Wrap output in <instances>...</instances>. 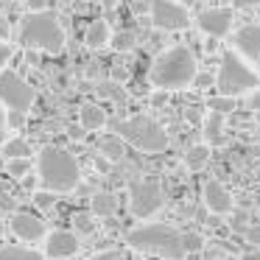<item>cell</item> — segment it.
<instances>
[{
	"label": "cell",
	"instance_id": "1",
	"mask_svg": "<svg viewBox=\"0 0 260 260\" xmlns=\"http://www.w3.org/2000/svg\"><path fill=\"white\" fill-rule=\"evenodd\" d=\"M196 76H199L196 56L185 45H174L168 51H162L148 70L151 84L159 87V90H182V87L193 84Z\"/></svg>",
	"mask_w": 260,
	"mask_h": 260
},
{
	"label": "cell",
	"instance_id": "2",
	"mask_svg": "<svg viewBox=\"0 0 260 260\" xmlns=\"http://www.w3.org/2000/svg\"><path fill=\"white\" fill-rule=\"evenodd\" d=\"M126 243L140 252H151L159 254V257H168V260H182L185 257V232L174 230L168 224H143L129 230L126 235Z\"/></svg>",
	"mask_w": 260,
	"mask_h": 260
},
{
	"label": "cell",
	"instance_id": "3",
	"mask_svg": "<svg viewBox=\"0 0 260 260\" xmlns=\"http://www.w3.org/2000/svg\"><path fill=\"white\" fill-rule=\"evenodd\" d=\"M37 171H40V182L42 187L53 193H68L79 185L81 179V171L79 162L70 151L56 146H45L40 151V159H37Z\"/></svg>",
	"mask_w": 260,
	"mask_h": 260
},
{
	"label": "cell",
	"instance_id": "4",
	"mask_svg": "<svg viewBox=\"0 0 260 260\" xmlns=\"http://www.w3.org/2000/svg\"><path fill=\"white\" fill-rule=\"evenodd\" d=\"M17 40L23 48H34V51H45V53H59L64 48V31H62V23H59L51 12H31V14H25L23 23H20Z\"/></svg>",
	"mask_w": 260,
	"mask_h": 260
},
{
	"label": "cell",
	"instance_id": "5",
	"mask_svg": "<svg viewBox=\"0 0 260 260\" xmlns=\"http://www.w3.org/2000/svg\"><path fill=\"white\" fill-rule=\"evenodd\" d=\"M215 84H218L221 95H243V92L254 90L260 84V73L257 68H249L243 62L241 51H226L221 53V64H218V76H215Z\"/></svg>",
	"mask_w": 260,
	"mask_h": 260
},
{
	"label": "cell",
	"instance_id": "6",
	"mask_svg": "<svg viewBox=\"0 0 260 260\" xmlns=\"http://www.w3.org/2000/svg\"><path fill=\"white\" fill-rule=\"evenodd\" d=\"M112 129L118 132L126 143H132L135 148H140V151L157 154V151H165V148H168V135H165V129L157 123V120L146 118V115L129 118V120H115Z\"/></svg>",
	"mask_w": 260,
	"mask_h": 260
},
{
	"label": "cell",
	"instance_id": "7",
	"mask_svg": "<svg viewBox=\"0 0 260 260\" xmlns=\"http://www.w3.org/2000/svg\"><path fill=\"white\" fill-rule=\"evenodd\" d=\"M37 101V92L23 76L12 73V70H0V104L9 112H28Z\"/></svg>",
	"mask_w": 260,
	"mask_h": 260
},
{
	"label": "cell",
	"instance_id": "8",
	"mask_svg": "<svg viewBox=\"0 0 260 260\" xmlns=\"http://www.w3.org/2000/svg\"><path fill=\"white\" fill-rule=\"evenodd\" d=\"M162 207V185L157 179H137L129 185V210L135 218H148Z\"/></svg>",
	"mask_w": 260,
	"mask_h": 260
},
{
	"label": "cell",
	"instance_id": "9",
	"mask_svg": "<svg viewBox=\"0 0 260 260\" xmlns=\"http://www.w3.org/2000/svg\"><path fill=\"white\" fill-rule=\"evenodd\" d=\"M151 23L162 31H179L187 28L190 17H187L185 3L179 0H151Z\"/></svg>",
	"mask_w": 260,
	"mask_h": 260
},
{
	"label": "cell",
	"instance_id": "10",
	"mask_svg": "<svg viewBox=\"0 0 260 260\" xmlns=\"http://www.w3.org/2000/svg\"><path fill=\"white\" fill-rule=\"evenodd\" d=\"M232 9H204L202 14H199V28L204 31L207 37H215V40H221V37L230 34L232 28Z\"/></svg>",
	"mask_w": 260,
	"mask_h": 260
},
{
	"label": "cell",
	"instance_id": "11",
	"mask_svg": "<svg viewBox=\"0 0 260 260\" xmlns=\"http://www.w3.org/2000/svg\"><path fill=\"white\" fill-rule=\"evenodd\" d=\"M12 232L20 238V241H28V243H37L42 241L45 235V221L40 215H31V213H14L12 215Z\"/></svg>",
	"mask_w": 260,
	"mask_h": 260
},
{
	"label": "cell",
	"instance_id": "12",
	"mask_svg": "<svg viewBox=\"0 0 260 260\" xmlns=\"http://www.w3.org/2000/svg\"><path fill=\"white\" fill-rule=\"evenodd\" d=\"M79 252V238L73 232H64V230H56L45 238V254L53 260H62V257H70V254Z\"/></svg>",
	"mask_w": 260,
	"mask_h": 260
},
{
	"label": "cell",
	"instance_id": "13",
	"mask_svg": "<svg viewBox=\"0 0 260 260\" xmlns=\"http://www.w3.org/2000/svg\"><path fill=\"white\" fill-rule=\"evenodd\" d=\"M235 48L246 59H252L260 73V25H243L241 31H235Z\"/></svg>",
	"mask_w": 260,
	"mask_h": 260
},
{
	"label": "cell",
	"instance_id": "14",
	"mask_svg": "<svg viewBox=\"0 0 260 260\" xmlns=\"http://www.w3.org/2000/svg\"><path fill=\"white\" fill-rule=\"evenodd\" d=\"M204 204H207L210 213H218V215L232 213V207H235L230 190H226L218 179H210L207 185H204Z\"/></svg>",
	"mask_w": 260,
	"mask_h": 260
},
{
	"label": "cell",
	"instance_id": "15",
	"mask_svg": "<svg viewBox=\"0 0 260 260\" xmlns=\"http://www.w3.org/2000/svg\"><path fill=\"white\" fill-rule=\"evenodd\" d=\"M79 120L87 132H95V129H101V126H107V112H104L98 104H84L81 112H79Z\"/></svg>",
	"mask_w": 260,
	"mask_h": 260
},
{
	"label": "cell",
	"instance_id": "16",
	"mask_svg": "<svg viewBox=\"0 0 260 260\" xmlns=\"http://www.w3.org/2000/svg\"><path fill=\"white\" fill-rule=\"evenodd\" d=\"M109 37H112V31H109V23L107 20H95V23H90V28H87V34H84V42H87V48H104L109 42Z\"/></svg>",
	"mask_w": 260,
	"mask_h": 260
},
{
	"label": "cell",
	"instance_id": "17",
	"mask_svg": "<svg viewBox=\"0 0 260 260\" xmlns=\"http://www.w3.org/2000/svg\"><path fill=\"white\" fill-rule=\"evenodd\" d=\"M204 140L210 143V146H218L221 140H224V112H210L207 120H204Z\"/></svg>",
	"mask_w": 260,
	"mask_h": 260
},
{
	"label": "cell",
	"instance_id": "18",
	"mask_svg": "<svg viewBox=\"0 0 260 260\" xmlns=\"http://www.w3.org/2000/svg\"><path fill=\"white\" fill-rule=\"evenodd\" d=\"M115 210H118V199H115L112 193L101 190V193H95V196H92V202H90V213H92V215H98V218H107V215L115 213Z\"/></svg>",
	"mask_w": 260,
	"mask_h": 260
},
{
	"label": "cell",
	"instance_id": "19",
	"mask_svg": "<svg viewBox=\"0 0 260 260\" xmlns=\"http://www.w3.org/2000/svg\"><path fill=\"white\" fill-rule=\"evenodd\" d=\"M95 146H98V151H101L107 159H112V162H118V159L123 157V137H120L118 132H115V135L101 137Z\"/></svg>",
	"mask_w": 260,
	"mask_h": 260
},
{
	"label": "cell",
	"instance_id": "20",
	"mask_svg": "<svg viewBox=\"0 0 260 260\" xmlns=\"http://www.w3.org/2000/svg\"><path fill=\"white\" fill-rule=\"evenodd\" d=\"M0 260H45L40 252L34 249H23V246H3L0 249Z\"/></svg>",
	"mask_w": 260,
	"mask_h": 260
},
{
	"label": "cell",
	"instance_id": "21",
	"mask_svg": "<svg viewBox=\"0 0 260 260\" xmlns=\"http://www.w3.org/2000/svg\"><path fill=\"white\" fill-rule=\"evenodd\" d=\"M207 159H210V146H193V148H187V154H185V162L190 171L204 168Z\"/></svg>",
	"mask_w": 260,
	"mask_h": 260
},
{
	"label": "cell",
	"instance_id": "22",
	"mask_svg": "<svg viewBox=\"0 0 260 260\" xmlns=\"http://www.w3.org/2000/svg\"><path fill=\"white\" fill-rule=\"evenodd\" d=\"M3 154H6V159H14V157H31V146L25 140H9L6 146H3Z\"/></svg>",
	"mask_w": 260,
	"mask_h": 260
},
{
	"label": "cell",
	"instance_id": "23",
	"mask_svg": "<svg viewBox=\"0 0 260 260\" xmlns=\"http://www.w3.org/2000/svg\"><path fill=\"white\" fill-rule=\"evenodd\" d=\"M6 171H9V176H25V174H31V157H14V159H9V165H6Z\"/></svg>",
	"mask_w": 260,
	"mask_h": 260
},
{
	"label": "cell",
	"instance_id": "24",
	"mask_svg": "<svg viewBox=\"0 0 260 260\" xmlns=\"http://www.w3.org/2000/svg\"><path fill=\"white\" fill-rule=\"evenodd\" d=\"M137 45V37H135V31H118V37H115V48H118L120 53H126V51H132V48Z\"/></svg>",
	"mask_w": 260,
	"mask_h": 260
},
{
	"label": "cell",
	"instance_id": "25",
	"mask_svg": "<svg viewBox=\"0 0 260 260\" xmlns=\"http://www.w3.org/2000/svg\"><path fill=\"white\" fill-rule=\"evenodd\" d=\"M210 109H215V112H232V109H235V98L232 95H221V98H213V101H210Z\"/></svg>",
	"mask_w": 260,
	"mask_h": 260
},
{
	"label": "cell",
	"instance_id": "26",
	"mask_svg": "<svg viewBox=\"0 0 260 260\" xmlns=\"http://www.w3.org/2000/svg\"><path fill=\"white\" fill-rule=\"evenodd\" d=\"M53 202H56V199H53V190H40V193H34V204L37 207H42V210H51L53 207Z\"/></svg>",
	"mask_w": 260,
	"mask_h": 260
},
{
	"label": "cell",
	"instance_id": "27",
	"mask_svg": "<svg viewBox=\"0 0 260 260\" xmlns=\"http://www.w3.org/2000/svg\"><path fill=\"white\" fill-rule=\"evenodd\" d=\"M73 226L79 232H92V215L90 213H76L73 215Z\"/></svg>",
	"mask_w": 260,
	"mask_h": 260
},
{
	"label": "cell",
	"instance_id": "28",
	"mask_svg": "<svg viewBox=\"0 0 260 260\" xmlns=\"http://www.w3.org/2000/svg\"><path fill=\"white\" fill-rule=\"evenodd\" d=\"M98 95H112V101H123V90L115 84H98Z\"/></svg>",
	"mask_w": 260,
	"mask_h": 260
},
{
	"label": "cell",
	"instance_id": "29",
	"mask_svg": "<svg viewBox=\"0 0 260 260\" xmlns=\"http://www.w3.org/2000/svg\"><path fill=\"white\" fill-rule=\"evenodd\" d=\"M204 243H202V235H196V232H185V249L187 252H199Z\"/></svg>",
	"mask_w": 260,
	"mask_h": 260
},
{
	"label": "cell",
	"instance_id": "30",
	"mask_svg": "<svg viewBox=\"0 0 260 260\" xmlns=\"http://www.w3.org/2000/svg\"><path fill=\"white\" fill-rule=\"evenodd\" d=\"M243 235H246V241L252 243V246H260V224H252L243 230Z\"/></svg>",
	"mask_w": 260,
	"mask_h": 260
},
{
	"label": "cell",
	"instance_id": "31",
	"mask_svg": "<svg viewBox=\"0 0 260 260\" xmlns=\"http://www.w3.org/2000/svg\"><path fill=\"white\" fill-rule=\"evenodd\" d=\"M0 207H3V210H12L14 207L12 193H6V187H3V185H0Z\"/></svg>",
	"mask_w": 260,
	"mask_h": 260
},
{
	"label": "cell",
	"instance_id": "32",
	"mask_svg": "<svg viewBox=\"0 0 260 260\" xmlns=\"http://www.w3.org/2000/svg\"><path fill=\"white\" fill-rule=\"evenodd\" d=\"M9 56H12V48L6 45V40H0V70L6 68V62H9Z\"/></svg>",
	"mask_w": 260,
	"mask_h": 260
},
{
	"label": "cell",
	"instance_id": "33",
	"mask_svg": "<svg viewBox=\"0 0 260 260\" xmlns=\"http://www.w3.org/2000/svg\"><path fill=\"white\" fill-rule=\"evenodd\" d=\"M12 37V25H9V17L0 14V40H9Z\"/></svg>",
	"mask_w": 260,
	"mask_h": 260
},
{
	"label": "cell",
	"instance_id": "34",
	"mask_svg": "<svg viewBox=\"0 0 260 260\" xmlns=\"http://www.w3.org/2000/svg\"><path fill=\"white\" fill-rule=\"evenodd\" d=\"M95 260H126L123 252H118V249H112V252H101Z\"/></svg>",
	"mask_w": 260,
	"mask_h": 260
},
{
	"label": "cell",
	"instance_id": "35",
	"mask_svg": "<svg viewBox=\"0 0 260 260\" xmlns=\"http://www.w3.org/2000/svg\"><path fill=\"white\" fill-rule=\"evenodd\" d=\"M232 6L235 9H254V6H260V0H232Z\"/></svg>",
	"mask_w": 260,
	"mask_h": 260
},
{
	"label": "cell",
	"instance_id": "36",
	"mask_svg": "<svg viewBox=\"0 0 260 260\" xmlns=\"http://www.w3.org/2000/svg\"><path fill=\"white\" fill-rule=\"evenodd\" d=\"M249 107H252L254 112H260V90L252 92V98H249Z\"/></svg>",
	"mask_w": 260,
	"mask_h": 260
},
{
	"label": "cell",
	"instance_id": "37",
	"mask_svg": "<svg viewBox=\"0 0 260 260\" xmlns=\"http://www.w3.org/2000/svg\"><path fill=\"white\" fill-rule=\"evenodd\" d=\"M6 129V112H3V107H0V132Z\"/></svg>",
	"mask_w": 260,
	"mask_h": 260
},
{
	"label": "cell",
	"instance_id": "38",
	"mask_svg": "<svg viewBox=\"0 0 260 260\" xmlns=\"http://www.w3.org/2000/svg\"><path fill=\"white\" fill-rule=\"evenodd\" d=\"M115 3H118V0H104V6H107V9H112Z\"/></svg>",
	"mask_w": 260,
	"mask_h": 260
},
{
	"label": "cell",
	"instance_id": "39",
	"mask_svg": "<svg viewBox=\"0 0 260 260\" xmlns=\"http://www.w3.org/2000/svg\"><path fill=\"white\" fill-rule=\"evenodd\" d=\"M246 260H260V252H254V254H246Z\"/></svg>",
	"mask_w": 260,
	"mask_h": 260
},
{
	"label": "cell",
	"instance_id": "40",
	"mask_svg": "<svg viewBox=\"0 0 260 260\" xmlns=\"http://www.w3.org/2000/svg\"><path fill=\"white\" fill-rule=\"evenodd\" d=\"M179 3H185V6H190V3H193V0H179Z\"/></svg>",
	"mask_w": 260,
	"mask_h": 260
},
{
	"label": "cell",
	"instance_id": "41",
	"mask_svg": "<svg viewBox=\"0 0 260 260\" xmlns=\"http://www.w3.org/2000/svg\"><path fill=\"white\" fill-rule=\"evenodd\" d=\"M3 226H6V224H3V221H0V235H3Z\"/></svg>",
	"mask_w": 260,
	"mask_h": 260
},
{
	"label": "cell",
	"instance_id": "42",
	"mask_svg": "<svg viewBox=\"0 0 260 260\" xmlns=\"http://www.w3.org/2000/svg\"><path fill=\"white\" fill-rule=\"evenodd\" d=\"M20 3H23V0H20Z\"/></svg>",
	"mask_w": 260,
	"mask_h": 260
}]
</instances>
